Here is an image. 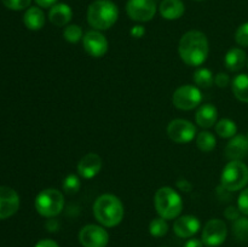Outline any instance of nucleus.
Returning a JSON list of instances; mask_svg holds the SVG:
<instances>
[{"label": "nucleus", "instance_id": "39448f33", "mask_svg": "<svg viewBox=\"0 0 248 247\" xmlns=\"http://www.w3.org/2000/svg\"><path fill=\"white\" fill-rule=\"evenodd\" d=\"M248 184V167L242 161H229L220 174V185L228 191L245 189Z\"/></svg>", "mask_w": 248, "mask_h": 247}, {"label": "nucleus", "instance_id": "9b49d317", "mask_svg": "<svg viewBox=\"0 0 248 247\" xmlns=\"http://www.w3.org/2000/svg\"><path fill=\"white\" fill-rule=\"evenodd\" d=\"M155 0H128L126 12L132 21L149 22L156 14Z\"/></svg>", "mask_w": 248, "mask_h": 247}, {"label": "nucleus", "instance_id": "e433bc0d", "mask_svg": "<svg viewBox=\"0 0 248 247\" xmlns=\"http://www.w3.org/2000/svg\"><path fill=\"white\" fill-rule=\"evenodd\" d=\"M177 186L179 188V190L184 191V193H188V191H190L191 188H193L191 184L189 183L186 179H179V181L177 182Z\"/></svg>", "mask_w": 248, "mask_h": 247}, {"label": "nucleus", "instance_id": "4be33fe9", "mask_svg": "<svg viewBox=\"0 0 248 247\" xmlns=\"http://www.w3.org/2000/svg\"><path fill=\"white\" fill-rule=\"evenodd\" d=\"M232 89L240 102L248 103V74H239L232 79Z\"/></svg>", "mask_w": 248, "mask_h": 247}, {"label": "nucleus", "instance_id": "cd10ccee", "mask_svg": "<svg viewBox=\"0 0 248 247\" xmlns=\"http://www.w3.org/2000/svg\"><path fill=\"white\" fill-rule=\"evenodd\" d=\"M232 232H234L235 237L239 241H247L248 240V218L240 217L236 219L232 225Z\"/></svg>", "mask_w": 248, "mask_h": 247}, {"label": "nucleus", "instance_id": "9d476101", "mask_svg": "<svg viewBox=\"0 0 248 247\" xmlns=\"http://www.w3.org/2000/svg\"><path fill=\"white\" fill-rule=\"evenodd\" d=\"M79 241L82 247H107L109 234L101 225L87 224L79 232Z\"/></svg>", "mask_w": 248, "mask_h": 247}, {"label": "nucleus", "instance_id": "0eeeda50", "mask_svg": "<svg viewBox=\"0 0 248 247\" xmlns=\"http://www.w3.org/2000/svg\"><path fill=\"white\" fill-rule=\"evenodd\" d=\"M202 101V94L200 89L194 85H183L174 91L172 102L177 109L181 110H191L196 108Z\"/></svg>", "mask_w": 248, "mask_h": 247}, {"label": "nucleus", "instance_id": "7c9ffc66", "mask_svg": "<svg viewBox=\"0 0 248 247\" xmlns=\"http://www.w3.org/2000/svg\"><path fill=\"white\" fill-rule=\"evenodd\" d=\"M1 2L7 9L14 10V11H21L31 5V0H1Z\"/></svg>", "mask_w": 248, "mask_h": 247}, {"label": "nucleus", "instance_id": "473e14b6", "mask_svg": "<svg viewBox=\"0 0 248 247\" xmlns=\"http://www.w3.org/2000/svg\"><path fill=\"white\" fill-rule=\"evenodd\" d=\"M224 216L228 220L235 222V220L239 219V218L241 217V211L239 210L237 206H228L224 211Z\"/></svg>", "mask_w": 248, "mask_h": 247}, {"label": "nucleus", "instance_id": "412c9836", "mask_svg": "<svg viewBox=\"0 0 248 247\" xmlns=\"http://www.w3.org/2000/svg\"><path fill=\"white\" fill-rule=\"evenodd\" d=\"M46 21L45 14L40 7H29L23 16L24 26L31 31H39L44 27Z\"/></svg>", "mask_w": 248, "mask_h": 247}, {"label": "nucleus", "instance_id": "a878e982", "mask_svg": "<svg viewBox=\"0 0 248 247\" xmlns=\"http://www.w3.org/2000/svg\"><path fill=\"white\" fill-rule=\"evenodd\" d=\"M63 38L70 44L79 43L84 38L82 28L80 26H78V24H68L64 28V31H63Z\"/></svg>", "mask_w": 248, "mask_h": 247}, {"label": "nucleus", "instance_id": "6ab92c4d", "mask_svg": "<svg viewBox=\"0 0 248 247\" xmlns=\"http://www.w3.org/2000/svg\"><path fill=\"white\" fill-rule=\"evenodd\" d=\"M184 11H186V6L182 0H162L160 2V15L169 21L181 18L184 15Z\"/></svg>", "mask_w": 248, "mask_h": 247}, {"label": "nucleus", "instance_id": "c85d7f7f", "mask_svg": "<svg viewBox=\"0 0 248 247\" xmlns=\"http://www.w3.org/2000/svg\"><path fill=\"white\" fill-rule=\"evenodd\" d=\"M63 190L67 194H75L80 190V186H81V182L80 178L74 173H70L63 179Z\"/></svg>", "mask_w": 248, "mask_h": 247}, {"label": "nucleus", "instance_id": "72a5a7b5", "mask_svg": "<svg viewBox=\"0 0 248 247\" xmlns=\"http://www.w3.org/2000/svg\"><path fill=\"white\" fill-rule=\"evenodd\" d=\"M215 84L217 85L218 87H227L228 85L230 84V77L227 73H218L215 77Z\"/></svg>", "mask_w": 248, "mask_h": 247}, {"label": "nucleus", "instance_id": "20e7f679", "mask_svg": "<svg viewBox=\"0 0 248 247\" xmlns=\"http://www.w3.org/2000/svg\"><path fill=\"white\" fill-rule=\"evenodd\" d=\"M154 206L157 215L164 219H176L183 210V200L171 186L157 189L154 195Z\"/></svg>", "mask_w": 248, "mask_h": 247}, {"label": "nucleus", "instance_id": "f3484780", "mask_svg": "<svg viewBox=\"0 0 248 247\" xmlns=\"http://www.w3.org/2000/svg\"><path fill=\"white\" fill-rule=\"evenodd\" d=\"M73 18V10L69 5L60 4L53 5L52 7H50V11H48V19H50L51 23L56 27H65L68 26L70 21Z\"/></svg>", "mask_w": 248, "mask_h": 247}, {"label": "nucleus", "instance_id": "f03ea898", "mask_svg": "<svg viewBox=\"0 0 248 247\" xmlns=\"http://www.w3.org/2000/svg\"><path fill=\"white\" fill-rule=\"evenodd\" d=\"M92 211L97 222L106 228H113L120 224L125 215L123 202L113 194H103L98 196L94 201Z\"/></svg>", "mask_w": 248, "mask_h": 247}, {"label": "nucleus", "instance_id": "b1692460", "mask_svg": "<svg viewBox=\"0 0 248 247\" xmlns=\"http://www.w3.org/2000/svg\"><path fill=\"white\" fill-rule=\"evenodd\" d=\"M194 82L198 87L208 89L215 84V77H213L212 70L208 68H198L194 73Z\"/></svg>", "mask_w": 248, "mask_h": 247}, {"label": "nucleus", "instance_id": "c756f323", "mask_svg": "<svg viewBox=\"0 0 248 247\" xmlns=\"http://www.w3.org/2000/svg\"><path fill=\"white\" fill-rule=\"evenodd\" d=\"M235 40L240 46L248 47V22L241 24L235 33Z\"/></svg>", "mask_w": 248, "mask_h": 247}, {"label": "nucleus", "instance_id": "bb28decb", "mask_svg": "<svg viewBox=\"0 0 248 247\" xmlns=\"http://www.w3.org/2000/svg\"><path fill=\"white\" fill-rule=\"evenodd\" d=\"M167 232H169V224H167L166 219H164V218H154L150 222L149 232L152 236L162 237L167 234Z\"/></svg>", "mask_w": 248, "mask_h": 247}, {"label": "nucleus", "instance_id": "a211bd4d", "mask_svg": "<svg viewBox=\"0 0 248 247\" xmlns=\"http://www.w3.org/2000/svg\"><path fill=\"white\" fill-rule=\"evenodd\" d=\"M218 119V110L213 104L206 103L202 104L200 108L198 109L195 114V120L200 127L202 128H210L213 125L217 124Z\"/></svg>", "mask_w": 248, "mask_h": 247}, {"label": "nucleus", "instance_id": "f257e3e1", "mask_svg": "<svg viewBox=\"0 0 248 247\" xmlns=\"http://www.w3.org/2000/svg\"><path fill=\"white\" fill-rule=\"evenodd\" d=\"M178 53L186 65L200 67L206 62L210 53L207 36L200 31H186L179 40Z\"/></svg>", "mask_w": 248, "mask_h": 247}, {"label": "nucleus", "instance_id": "ddd939ff", "mask_svg": "<svg viewBox=\"0 0 248 247\" xmlns=\"http://www.w3.org/2000/svg\"><path fill=\"white\" fill-rule=\"evenodd\" d=\"M19 208V196L12 188L0 186V219L12 217Z\"/></svg>", "mask_w": 248, "mask_h": 247}, {"label": "nucleus", "instance_id": "79ce46f5", "mask_svg": "<svg viewBox=\"0 0 248 247\" xmlns=\"http://www.w3.org/2000/svg\"><path fill=\"white\" fill-rule=\"evenodd\" d=\"M247 138H248V133H247Z\"/></svg>", "mask_w": 248, "mask_h": 247}, {"label": "nucleus", "instance_id": "f8f14e48", "mask_svg": "<svg viewBox=\"0 0 248 247\" xmlns=\"http://www.w3.org/2000/svg\"><path fill=\"white\" fill-rule=\"evenodd\" d=\"M82 46L91 57L101 58L108 51V40L98 31H89L82 38Z\"/></svg>", "mask_w": 248, "mask_h": 247}, {"label": "nucleus", "instance_id": "4468645a", "mask_svg": "<svg viewBox=\"0 0 248 247\" xmlns=\"http://www.w3.org/2000/svg\"><path fill=\"white\" fill-rule=\"evenodd\" d=\"M201 228V223L198 217L191 215L181 216L174 220L173 232L174 234L182 239H189L198 234Z\"/></svg>", "mask_w": 248, "mask_h": 247}, {"label": "nucleus", "instance_id": "7ed1b4c3", "mask_svg": "<svg viewBox=\"0 0 248 247\" xmlns=\"http://www.w3.org/2000/svg\"><path fill=\"white\" fill-rule=\"evenodd\" d=\"M119 9L111 0H94L87 9V22L96 31H106L116 23Z\"/></svg>", "mask_w": 248, "mask_h": 247}, {"label": "nucleus", "instance_id": "1a4fd4ad", "mask_svg": "<svg viewBox=\"0 0 248 247\" xmlns=\"http://www.w3.org/2000/svg\"><path fill=\"white\" fill-rule=\"evenodd\" d=\"M228 236V228L224 220L213 218L205 224L202 229V242L207 247L220 246Z\"/></svg>", "mask_w": 248, "mask_h": 247}, {"label": "nucleus", "instance_id": "4c0bfd02", "mask_svg": "<svg viewBox=\"0 0 248 247\" xmlns=\"http://www.w3.org/2000/svg\"><path fill=\"white\" fill-rule=\"evenodd\" d=\"M38 4V6L43 7V9H47V7H52L53 5L57 4V0H34Z\"/></svg>", "mask_w": 248, "mask_h": 247}, {"label": "nucleus", "instance_id": "a19ab883", "mask_svg": "<svg viewBox=\"0 0 248 247\" xmlns=\"http://www.w3.org/2000/svg\"><path fill=\"white\" fill-rule=\"evenodd\" d=\"M196 1H201V0H196Z\"/></svg>", "mask_w": 248, "mask_h": 247}, {"label": "nucleus", "instance_id": "dca6fc26", "mask_svg": "<svg viewBox=\"0 0 248 247\" xmlns=\"http://www.w3.org/2000/svg\"><path fill=\"white\" fill-rule=\"evenodd\" d=\"M225 156L229 161H242L248 155V138L244 135H235L225 145Z\"/></svg>", "mask_w": 248, "mask_h": 247}, {"label": "nucleus", "instance_id": "2eb2a0df", "mask_svg": "<svg viewBox=\"0 0 248 247\" xmlns=\"http://www.w3.org/2000/svg\"><path fill=\"white\" fill-rule=\"evenodd\" d=\"M78 174L85 179L96 177L102 170V157L96 153H89L78 162Z\"/></svg>", "mask_w": 248, "mask_h": 247}, {"label": "nucleus", "instance_id": "393cba45", "mask_svg": "<svg viewBox=\"0 0 248 247\" xmlns=\"http://www.w3.org/2000/svg\"><path fill=\"white\" fill-rule=\"evenodd\" d=\"M196 145L201 152L210 153L217 145V139L213 133L208 132V131H201L196 137Z\"/></svg>", "mask_w": 248, "mask_h": 247}, {"label": "nucleus", "instance_id": "5701e85b", "mask_svg": "<svg viewBox=\"0 0 248 247\" xmlns=\"http://www.w3.org/2000/svg\"><path fill=\"white\" fill-rule=\"evenodd\" d=\"M216 132L222 138H232L237 132V126L232 119H220L216 124Z\"/></svg>", "mask_w": 248, "mask_h": 247}, {"label": "nucleus", "instance_id": "c9c22d12", "mask_svg": "<svg viewBox=\"0 0 248 247\" xmlns=\"http://www.w3.org/2000/svg\"><path fill=\"white\" fill-rule=\"evenodd\" d=\"M34 247H60L57 242L55 240L51 239H43L40 241L36 242V245Z\"/></svg>", "mask_w": 248, "mask_h": 247}, {"label": "nucleus", "instance_id": "ea45409f", "mask_svg": "<svg viewBox=\"0 0 248 247\" xmlns=\"http://www.w3.org/2000/svg\"><path fill=\"white\" fill-rule=\"evenodd\" d=\"M247 67H248V58H247Z\"/></svg>", "mask_w": 248, "mask_h": 247}, {"label": "nucleus", "instance_id": "423d86ee", "mask_svg": "<svg viewBox=\"0 0 248 247\" xmlns=\"http://www.w3.org/2000/svg\"><path fill=\"white\" fill-rule=\"evenodd\" d=\"M63 208H64V196L57 189H44L36 195L35 210L43 217H56L62 212Z\"/></svg>", "mask_w": 248, "mask_h": 247}, {"label": "nucleus", "instance_id": "58836bf2", "mask_svg": "<svg viewBox=\"0 0 248 247\" xmlns=\"http://www.w3.org/2000/svg\"><path fill=\"white\" fill-rule=\"evenodd\" d=\"M184 247H203L202 240L199 239H189L188 241L184 244Z\"/></svg>", "mask_w": 248, "mask_h": 247}, {"label": "nucleus", "instance_id": "6e6552de", "mask_svg": "<svg viewBox=\"0 0 248 247\" xmlns=\"http://www.w3.org/2000/svg\"><path fill=\"white\" fill-rule=\"evenodd\" d=\"M167 135L177 144L190 143L196 136L195 125L184 119H174L167 126Z\"/></svg>", "mask_w": 248, "mask_h": 247}, {"label": "nucleus", "instance_id": "f704fd0d", "mask_svg": "<svg viewBox=\"0 0 248 247\" xmlns=\"http://www.w3.org/2000/svg\"><path fill=\"white\" fill-rule=\"evenodd\" d=\"M130 34H131V36H132V38H136V39L142 38V36L145 34L144 27H143V26L132 27V28H131V31H130Z\"/></svg>", "mask_w": 248, "mask_h": 247}, {"label": "nucleus", "instance_id": "aec40b11", "mask_svg": "<svg viewBox=\"0 0 248 247\" xmlns=\"http://www.w3.org/2000/svg\"><path fill=\"white\" fill-rule=\"evenodd\" d=\"M247 63V56L242 48L232 47L227 52L224 57V64L230 72H239Z\"/></svg>", "mask_w": 248, "mask_h": 247}, {"label": "nucleus", "instance_id": "2f4dec72", "mask_svg": "<svg viewBox=\"0 0 248 247\" xmlns=\"http://www.w3.org/2000/svg\"><path fill=\"white\" fill-rule=\"evenodd\" d=\"M237 207L241 213L248 216V188L244 189L237 198Z\"/></svg>", "mask_w": 248, "mask_h": 247}]
</instances>
